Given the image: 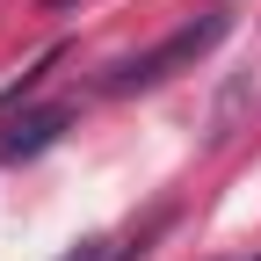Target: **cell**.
<instances>
[{
	"label": "cell",
	"mask_w": 261,
	"mask_h": 261,
	"mask_svg": "<svg viewBox=\"0 0 261 261\" xmlns=\"http://www.w3.org/2000/svg\"><path fill=\"white\" fill-rule=\"evenodd\" d=\"M225 15H196V22H181L174 37H160L152 51H130V58H116L109 73H102V94H145V87H160V80H174V73H189L203 51H218L225 44Z\"/></svg>",
	"instance_id": "obj_1"
},
{
	"label": "cell",
	"mask_w": 261,
	"mask_h": 261,
	"mask_svg": "<svg viewBox=\"0 0 261 261\" xmlns=\"http://www.w3.org/2000/svg\"><path fill=\"white\" fill-rule=\"evenodd\" d=\"M65 123H73V109H65V102L22 109V116H8V130H0V152H8V160H37L44 145H58V138H65Z\"/></svg>",
	"instance_id": "obj_2"
},
{
	"label": "cell",
	"mask_w": 261,
	"mask_h": 261,
	"mask_svg": "<svg viewBox=\"0 0 261 261\" xmlns=\"http://www.w3.org/2000/svg\"><path fill=\"white\" fill-rule=\"evenodd\" d=\"M58 261H123V254H116V247H109V240H80V247H73V254H58Z\"/></svg>",
	"instance_id": "obj_3"
},
{
	"label": "cell",
	"mask_w": 261,
	"mask_h": 261,
	"mask_svg": "<svg viewBox=\"0 0 261 261\" xmlns=\"http://www.w3.org/2000/svg\"><path fill=\"white\" fill-rule=\"evenodd\" d=\"M73 8H87V0H44V15H73Z\"/></svg>",
	"instance_id": "obj_4"
}]
</instances>
